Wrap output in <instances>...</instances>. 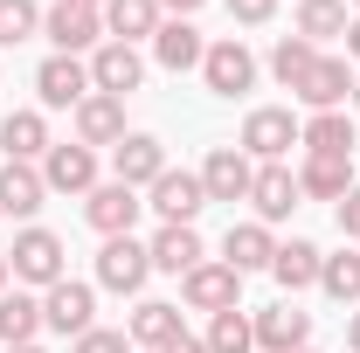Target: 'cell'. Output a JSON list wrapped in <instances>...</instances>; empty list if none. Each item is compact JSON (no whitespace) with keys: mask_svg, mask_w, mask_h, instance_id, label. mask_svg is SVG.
Segmentation results:
<instances>
[{"mask_svg":"<svg viewBox=\"0 0 360 353\" xmlns=\"http://www.w3.org/2000/svg\"><path fill=\"white\" fill-rule=\"evenodd\" d=\"M70 7H97V14H104V0H70Z\"/></svg>","mask_w":360,"mask_h":353,"instance_id":"ee69618b","label":"cell"},{"mask_svg":"<svg viewBox=\"0 0 360 353\" xmlns=\"http://www.w3.org/2000/svg\"><path fill=\"white\" fill-rule=\"evenodd\" d=\"M298 353H319V347H298Z\"/></svg>","mask_w":360,"mask_h":353,"instance_id":"7dc6e473","label":"cell"},{"mask_svg":"<svg viewBox=\"0 0 360 353\" xmlns=\"http://www.w3.org/2000/svg\"><path fill=\"white\" fill-rule=\"evenodd\" d=\"M42 187L49 194H90L97 187V153L77 146V139L70 146H49L42 153Z\"/></svg>","mask_w":360,"mask_h":353,"instance_id":"e0dca14e","label":"cell"},{"mask_svg":"<svg viewBox=\"0 0 360 353\" xmlns=\"http://www.w3.org/2000/svg\"><path fill=\"white\" fill-rule=\"evenodd\" d=\"M7 284H14V270H7V257H0V291H7Z\"/></svg>","mask_w":360,"mask_h":353,"instance_id":"b9f144b4","label":"cell"},{"mask_svg":"<svg viewBox=\"0 0 360 353\" xmlns=\"http://www.w3.org/2000/svg\"><path fill=\"white\" fill-rule=\"evenodd\" d=\"M270 14H277V0H229V21L236 28H264Z\"/></svg>","mask_w":360,"mask_h":353,"instance_id":"d590c367","label":"cell"},{"mask_svg":"<svg viewBox=\"0 0 360 353\" xmlns=\"http://www.w3.org/2000/svg\"><path fill=\"white\" fill-rule=\"evenodd\" d=\"M146 257H153V270H167V277H187L194 264H208V243H201L194 229H160V236L146 243Z\"/></svg>","mask_w":360,"mask_h":353,"instance_id":"d4e9b609","label":"cell"},{"mask_svg":"<svg viewBox=\"0 0 360 353\" xmlns=\"http://www.w3.org/2000/svg\"><path fill=\"white\" fill-rule=\"evenodd\" d=\"M146 84V56L132 42H104L90 49V90H104V97H132Z\"/></svg>","mask_w":360,"mask_h":353,"instance_id":"8fae6325","label":"cell"},{"mask_svg":"<svg viewBox=\"0 0 360 353\" xmlns=\"http://www.w3.org/2000/svg\"><path fill=\"white\" fill-rule=\"evenodd\" d=\"M167 174V146L153 132H125L111 146V180H125V187H153V180Z\"/></svg>","mask_w":360,"mask_h":353,"instance_id":"2e32d148","label":"cell"},{"mask_svg":"<svg viewBox=\"0 0 360 353\" xmlns=\"http://www.w3.org/2000/svg\"><path fill=\"white\" fill-rule=\"evenodd\" d=\"M7 353H42V347H35V340H28V347H7Z\"/></svg>","mask_w":360,"mask_h":353,"instance_id":"f6af8a7d","label":"cell"},{"mask_svg":"<svg viewBox=\"0 0 360 353\" xmlns=\"http://www.w3.org/2000/svg\"><path fill=\"white\" fill-rule=\"evenodd\" d=\"M347 7H354V14H360V0H347Z\"/></svg>","mask_w":360,"mask_h":353,"instance_id":"bcb514c9","label":"cell"},{"mask_svg":"<svg viewBox=\"0 0 360 353\" xmlns=\"http://www.w3.org/2000/svg\"><path fill=\"white\" fill-rule=\"evenodd\" d=\"M319 291H326L333 305H360V250H333V257L319 264Z\"/></svg>","mask_w":360,"mask_h":353,"instance_id":"4dcf8cb0","label":"cell"},{"mask_svg":"<svg viewBox=\"0 0 360 353\" xmlns=\"http://www.w3.org/2000/svg\"><path fill=\"white\" fill-rule=\"evenodd\" d=\"M250 180H257V160H250L243 146H215V153L201 160L208 201H250Z\"/></svg>","mask_w":360,"mask_h":353,"instance_id":"5bb4252c","label":"cell"},{"mask_svg":"<svg viewBox=\"0 0 360 353\" xmlns=\"http://www.w3.org/2000/svg\"><path fill=\"white\" fill-rule=\"evenodd\" d=\"M160 21H167V14H160V0H104V35H111V42H153V35H160Z\"/></svg>","mask_w":360,"mask_h":353,"instance_id":"7402d4cb","label":"cell"},{"mask_svg":"<svg viewBox=\"0 0 360 353\" xmlns=\"http://www.w3.org/2000/svg\"><path fill=\"white\" fill-rule=\"evenodd\" d=\"M28 35H42V7L35 0H0V49H21Z\"/></svg>","mask_w":360,"mask_h":353,"instance_id":"836d02e7","label":"cell"},{"mask_svg":"<svg viewBox=\"0 0 360 353\" xmlns=\"http://www.w3.org/2000/svg\"><path fill=\"white\" fill-rule=\"evenodd\" d=\"M0 153H7V160L42 167V153H49V118H42V111H7V118H0Z\"/></svg>","mask_w":360,"mask_h":353,"instance_id":"cb8c5ba5","label":"cell"},{"mask_svg":"<svg viewBox=\"0 0 360 353\" xmlns=\"http://www.w3.org/2000/svg\"><path fill=\"white\" fill-rule=\"evenodd\" d=\"M35 97H42V111H77V104L90 97V63L84 56H42Z\"/></svg>","mask_w":360,"mask_h":353,"instance_id":"ba28073f","label":"cell"},{"mask_svg":"<svg viewBox=\"0 0 360 353\" xmlns=\"http://www.w3.org/2000/svg\"><path fill=\"white\" fill-rule=\"evenodd\" d=\"M77 353H132V333H111V326H90L84 340H77Z\"/></svg>","mask_w":360,"mask_h":353,"instance_id":"e575fe53","label":"cell"},{"mask_svg":"<svg viewBox=\"0 0 360 353\" xmlns=\"http://www.w3.org/2000/svg\"><path fill=\"white\" fill-rule=\"evenodd\" d=\"M291 97H298L305 111H347V97H354V63L319 49V63L305 70V84L291 90Z\"/></svg>","mask_w":360,"mask_h":353,"instance_id":"9c48e42d","label":"cell"},{"mask_svg":"<svg viewBox=\"0 0 360 353\" xmlns=\"http://www.w3.org/2000/svg\"><path fill=\"white\" fill-rule=\"evenodd\" d=\"M42 333V298L35 291H0V347H28Z\"/></svg>","mask_w":360,"mask_h":353,"instance_id":"f1b7e54d","label":"cell"},{"mask_svg":"<svg viewBox=\"0 0 360 353\" xmlns=\"http://www.w3.org/2000/svg\"><path fill=\"white\" fill-rule=\"evenodd\" d=\"M250 326H257V347H264V353H298V347H312V312H298L291 298H284V305L250 312Z\"/></svg>","mask_w":360,"mask_h":353,"instance_id":"9a60e30c","label":"cell"},{"mask_svg":"<svg viewBox=\"0 0 360 353\" xmlns=\"http://www.w3.org/2000/svg\"><path fill=\"white\" fill-rule=\"evenodd\" d=\"M347 21H354V7L347 0H298V28L291 35H305V42H333V35H347Z\"/></svg>","mask_w":360,"mask_h":353,"instance_id":"f546056e","label":"cell"},{"mask_svg":"<svg viewBox=\"0 0 360 353\" xmlns=\"http://www.w3.org/2000/svg\"><path fill=\"white\" fill-rule=\"evenodd\" d=\"M319 264H326V250H319V243H305V236H291V243H277L270 277H277L284 291H305V284H319Z\"/></svg>","mask_w":360,"mask_h":353,"instance_id":"484cf974","label":"cell"},{"mask_svg":"<svg viewBox=\"0 0 360 353\" xmlns=\"http://www.w3.org/2000/svg\"><path fill=\"white\" fill-rule=\"evenodd\" d=\"M42 201H49L42 167H28V160H0V215L28 222L35 208H42Z\"/></svg>","mask_w":360,"mask_h":353,"instance_id":"44dd1931","label":"cell"},{"mask_svg":"<svg viewBox=\"0 0 360 353\" xmlns=\"http://www.w3.org/2000/svg\"><path fill=\"white\" fill-rule=\"evenodd\" d=\"M42 35L56 42V56H84V49H104V14H97V7L56 0V7L42 14Z\"/></svg>","mask_w":360,"mask_h":353,"instance_id":"30bf717a","label":"cell"},{"mask_svg":"<svg viewBox=\"0 0 360 353\" xmlns=\"http://www.w3.org/2000/svg\"><path fill=\"white\" fill-rule=\"evenodd\" d=\"M7 270H14V284H63V277H70V250H63V236H56V229H35V222H28V229H21V236H14V250H7Z\"/></svg>","mask_w":360,"mask_h":353,"instance_id":"6da1fadb","label":"cell"},{"mask_svg":"<svg viewBox=\"0 0 360 353\" xmlns=\"http://www.w3.org/2000/svg\"><path fill=\"white\" fill-rule=\"evenodd\" d=\"M347 63H360V14L347 21Z\"/></svg>","mask_w":360,"mask_h":353,"instance_id":"ab89813d","label":"cell"},{"mask_svg":"<svg viewBox=\"0 0 360 353\" xmlns=\"http://www.w3.org/2000/svg\"><path fill=\"white\" fill-rule=\"evenodd\" d=\"M312 63H319V49L305 42V35H277V49H270V77H277L284 90L305 84V70H312Z\"/></svg>","mask_w":360,"mask_h":353,"instance_id":"1f68e13d","label":"cell"},{"mask_svg":"<svg viewBox=\"0 0 360 353\" xmlns=\"http://www.w3.org/2000/svg\"><path fill=\"white\" fill-rule=\"evenodd\" d=\"M146 208L160 215V229H194V215L208 208V187H201V174H187V167H167V174L146 187Z\"/></svg>","mask_w":360,"mask_h":353,"instance_id":"3957f363","label":"cell"},{"mask_svg":"<svg viewBox=\"0 0 360 353\" xmlns=\"http://www.w3.org/2000/svg\"><path fill=\"white\" fill-rule=\"evenodd\" d=\"M194 7H208V0H160V14H174V21H187Z\"/></svg>","mask_w":360,"mask_h":353,"instance_id":"f35d334b","label":"cell"},{"mask_svg":"<svg viewBox=\"0 0 360 353\" xmlns=\"http://www.w3.org/2000/svg\"><path fill=\"white\" fill-rule=\"evenodd\" d=\"M125 333H132V347H153V353H160L167 340H180L187 326H180V305H167V298H139V312H132Z\"/></svg>","mask_w":360,"mask_h":353,"instance_id":"83f0119b","label":"cell"},{"mask_svg":"<svg viewBox=\"0 0 360 353\" xmlns=\"http://www.w3.org/2000/svg\"><path fill=\"white\" fill-rule=\"evenodd\" d=\"M201 84L215 90V97H243V90L257 84V56H250V42L243 35H222V42H208V56H201Z\"/></svg>","mask_w":360,"mask_h":353,"instance_id":"277c9868","label":"cell"},{"mask_svg":"<svg viewBox=\"0 0 360 353\" xmlns=\"http://www.w3.org/2000/svg\"><path fill=\"white\" fill-rule=\"evenodd\" d=\"M333 208H340V236H347V243H360V180L347 187V201H333Z\"/></svg>","mask_w":360,"mask_h":353,"instance_id":"8d00e7d4","label":"cell"},{"mask_svg":"<svg viewBox=\"0 0 360 353\" xmlns=\"http://www.w3.org/2000/svg\"><path fill=\"white\" fill-rule=\"evenodd\" d=\"M347 104H354V111H360V70H354V97H347Z\"/></svg>","mask_w":360,"mask_h":353,"instance_id":"7bdbcfd3","label":"cell"},{"mask_svg":"<svg viewBox=\"0 0 360 353\" xmlns=\"http://www.w3.org/2000/svg\"><path fill=\"white\" fill-rule=\"evenodd\" d=\"M305 153H326V160H354V111H312L305 118V132H298Z\"/></svg>","mask_w":360,"mask_h":353,"instance_id":"603a6c76","label":"cell"},{"mask_svg":"<svg viewBox=\"0 0 360 353\" xmlns=\"http://www.w3.org/2000/svg\"><path fill=\"white\" fill-rule=\"evenodd\" d=\"M270 257H277V236H270L264 222H229V236H222V264L236 270V277L270 270Z\"/></svg>","mask_w":360,"mask_h":353,"instance_id":"ffe728a7","label":"cell"},{"mask_svg":"<svg viewBox=\"0 0 360 353\" xmlns=\"http://www.w3.org/2000/svg\"><path fill=\"white\" fill-rule=\"evenodd\" d=\"M347 187H354V160L305 153V167H298V194H312V201H347Z\"/></svg>","mask_w":360,"mask_h":353,"instance_id":"4316f807","label":"cell"},{"mask_svg":"<svg viewBox=\"0 0 360 353\" xmlns=\"http://www.w3.org/2000/svg\"><path fill=\"white\" fill-rule=\"evenodd\" d=\"M347 347L360 353V312H354V319H347Z\"/></svg>","mask_w":360,"mask_h":353,"instance_id":"60d3db41","label":"cell"},{"mask_svg":"<svg viewBox=\"0 0 360 353\" xmlns=\"http://www.w3.org/2000/svg\"><path fill=\"white\" fill-rule=\"evenodd\" d=\"M42 326H49V333H63V340H84L90 326H97V291L77 284V277L49 284V291H42Z\"/></svg>","mask_w":360,"mask_h":353,"instance_id":"8992f818","label":"cell"},{"mask_svg":"<svg viewBox=\"0 0 360 353\" xmlns=\"http://www.w3.org/2000/svg\"><path fill=\"white\" fill-rule=\"evenodd\" d=\"M180 298L215 319V312H236V305H243V277H236L229 264H194L187 277H180Z\"/></svg>","mask_w":360,"mask_h":353,"instance_id":"7c38bea8","label":"cell"},{"mask_svg":"<svg viewBox=\"0 0 360 353\" xmlns=\"http://www.w3.org/2000/svg\"><path fill=\"white\" fill-rule=\"evenodd\" d=\"M208 353H257V326H250V312H215L208 319Z\"/></svg>","mask_w":360,"mask_h":353,"instance_id":"d6a6232c","label":"cell"},{"mask_svg":"<svg viewBox=\"0 0 360 353\" xmlns=\"http://www.w3.org/2000/svg\"><path fill=\"white\" fill-rule=\"evenodd\" d=\"M139 215H146V201H139V187H125V180H97L84 194V222L97 236H132Z\"/></svg>","mask_w":360,"mask_h":353,"instance_id":"52a82bcc","label":"cell"},{"mask_svg":"<svg viewBox=\"0 0 360 353\" xmlns=\"http://www.w3.org/2000/svg\"><path fill=\"white\" fill-rule=\"evenodd\" d=\"M125 139V97H104V90H90L84 104H77V146H118Z\"/></svg>","mask_w":360,"mask_h":353,"instance_id":"ac0fdd59","label":"cell"},{"mask_svg":"<svg viewBox=\"0 0 360 353\" xmlns=\"http://www.w3.org/2000/svg\"><path fill=\"white\" fill-rule=\"evenodd\" d=\"M146 277H153L146 243H132V236H104V250H97V284H104V291H118V298H139V291H146Z\"/></svg>","mask_w":360,"mask_h":353,"instance_id":"5b68a950","label":"cell"},{"mask_svg":"<svg viewBox=\"0 0 360 353\" xmlns=\"http://www.w3.org/2000/svg\"><path fill=\"white\" fill-rule=\"evenodd\" d=\"M201 56H208V35H201L194 21H174V14H167L160 35H153V63L180 77V70H201Z\"/></svg>","mask_w":360,"mask_h":353,"instance_id":"d6986e66","label":"cell"},{"mask_svg":"<svg viewBox=\"0 0 360 353\" xmlns=\"http://www.w3.org/2000/svg\"><path fill=\"white\" fill-rule=\"evenodd\" d=\"M298 201H305V194H298V174H291V167H284V160H270V167H257V180H250V208H257V222H291L298 215Z\"/></svg>","mask_w":360,"mask_h":353,"instance_id":"4fadbf2b","label":"cell"},{"mask_svg":"<svg viewBox=\"0 0 360 353\" xmlns=\"http://www.w3.org/2000/svg\"><path fill=\"white\" fill-rule=\"evenodd\" d=\"M298 132H305V118H298L291 104H257V111L243 118V139H236V146L270 167V160H284V153L298 146Z\"/></svg>","mask_w":360,"mask_h":353,"instance_id":"7a4b0ae2","label":"cell"},{"mask_svg":"<svg viewBox=\"0 0 360 353\" xmlns=\"http://www.w3.org/2000/svg\"><path fill=\"white\" fill-rule=\"evenodd\" d=\"M160 353H208V340H194V333H180V340H167Z\"/></svg>","mask_w":360,"mask_h":353,"instance_id":"74e56055","label":"cell"}]
</instances>
